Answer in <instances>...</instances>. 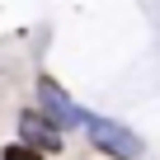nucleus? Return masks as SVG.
I'll return each instance as SVG.
<instances>
[{
	"label": "nucleus",
	"mask_w": 160,
	"mask_h": 160,
	"mask_svg": "<svg viewBox=\"0 0 160 160\" xmlns=\"http://www.w3.org/2000/svg\"><path fill=\"white\" fill-rule=\"evenodd\" d=\"M0 160H47V155L33 151V146H24V141H10L5 151H0Z\"/></svg>",
	"instance_id": "4"
},
{
	"label": "nucleus",
	"mask_w": 160,
	"mask_h": 160,
	"mask_svg": "<svg viewBox=\"0 0 160 160\" xmlns=\"http://www.w3.org/2000/svg\"><path fill=\"white\" fill-rule=\"evenodd\" d=\"M19 141L33 146V151H42V155H61L66 151V132L52 118H42L38 108H24L19 113Z\"/></svg>",
	"instance_id": "3"
},
{
	"label": "nucleus",
	"mask_w": 160,
	"mask_h": 160,
	"mask_svg": "<svg viewBox=\"0 0 160 160\" xmlns=\"http://www.w3.org/2000/svg\"><path fill=\"white\" fill-rule=\"evenodd\" d=\"M85 141L108 160H141L146 155V141L127 122H113V118H99V113H85Z\"/></svg>",
	"instance_id": "1"
},
{
	"label": "nucleus",
	"mask_w": 160,
	"mask_h": 160,
	"mask_svg": "<svg viewBox=\"0 0 160 160\" xmlns=\"http://www.w3.org/2000/svg\"><path fill=\"white\" fill-rule=\"evenodd\" d=\"M38 113L42 118H52L61 132H71V127H85V108H80L52 75H38Z\"/></svg>",
	"instance_id": "2"
}]
</instances>
